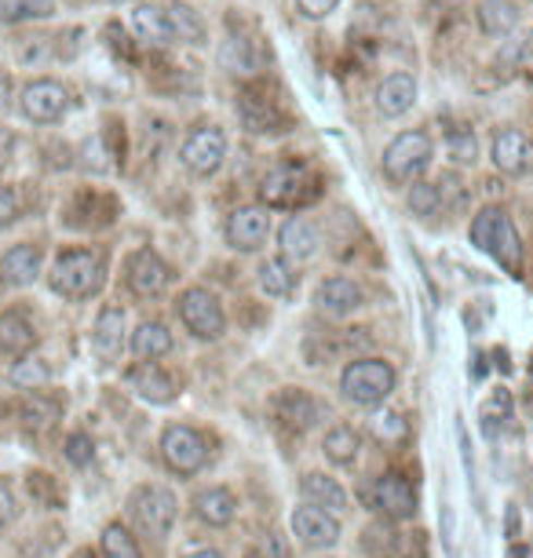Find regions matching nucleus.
<instances>
[{"mask_svg": "<svg viewBox=\"0 0 533 558\" xmlns=\"http://www.w3.org/2000/svg\"><path fill=\"white\" fill-rule=\"evenodd\" d=\"M132 29L146 45H202L205 26L183 4H135Z\"/></svg>", "mask_w": 533, "mask_h": 558, "instance_id": "obj_1", "label": "nucleus"}, {"mask_svg": "<svg viewBox=\"0 0 533 558\" xmlns=\"http://www.w3.org/2000/svg\"><path fill=\"white\" fill-rule=\"evenodd\" d=\"M107 281V256L99 248H70L59 252L48 270V286L62 300H92Z\"/></svg>", "mask_w": 533, "mask_h": 558, "instance_id": "obj_2", "label": "nucleus"}, {"mask_svg": "<svg viewBox=\"0 0 533 558\" xmlns=\"http://www.w3.org/2000/svg\"><path fill=\"white\" fill-rule=\"evenodd\" d=\"M318 194H322L318 175L300 161L270 168V172L259 179V205H267V208H289V213H296V208H307L311 202H318Z\"/></svg>", "mask_w": 533, "mask_h": 558, "instance_id": "obj_3", "label": "nucleus"}, {"mask_svg": "<svg viewBox=\"0 0 533 558\" xmlns=\"http://www.w3.org/2000/svg\"><path fill=\"white\" fill-rule=\"evenodd\" d=\"M395 384H399V373H395V365L384 362V357H354V362L343 365V373H340L343 398L362 409L388 402Z\"/></svg>", "mask_w": 533, "mask_h": 558, "instance_id": "obj_4", "label": "nucleus"}, {"mask_svg": "<svg viewBox=\"0 0 533 558\" xmlns=\"http://www.w3.org/2000/svg\"><path fill=\"white\" fill-rule=\"evenodd\" d=\"M435 157V143L427 132H402L384 146V157H380V168L388 175L391 186H413L416 179L427 172Z\"/></svg>", "mask_w": 533, "mask_h": 558, "instance_id": "obj_5", "label": "nucleus"}, {"mask_svg": "<svg viewBox=\"0 0 533 558\" xmlns=\"http://www.w3.org/2000/svg\"><path fill=\"white\" fill-rule=\"evenodd\" d=\"M161 460L169 463V471L191 478L208 463V441L202 430H194L191 424H169L161 430Z\"/></svg>", "mask_w": 533, "mask_h": 558, "instance_id": "obj_6", "label": "nucleus"}, {"mask_svg": "<svg viewBox=\"0 0 533 558\" xmlns=\"http://www.w3.org/2000/svg\"><path fill=\"white\" fill-rule=\"evenodd\" d=\"M129 508H132L135 525H140L146 536L165 541L175 525V514H180V500H175V493L165 489V486H143V489L132 493Z\"/></svg>", "mask_w": 533, "mask_h": 558, "instance_id": "obj_7", "label": "nucleus"}, {"mask_svg": "<svg viewBox=\"0 0 533 558\" xmlns=\"http://www.w3.org/2000/svg\"><path fill=\"white\" fill-rule=\"evenodd\" d=\"M175 311H180V322L183 329L194 336V340H219V336L227 332V314H223V303H219L208 289H186L180 303H175Z\"/></svg>", "mask_w": 533, "mask_h": 558, "instance_id": "obj_8", "label": "nucleus"}, {"mask_svg": "<svg viewBox=\"0 0 533 558\" xmlns=\"http://www.w3.org/2000/svg\"><path fill=\"white\" fill-rule=\"evenodd\" d=\"M19 113L29 124H56L70 113V92L66 84L51 81V77H37L23 84L19 92Z\"/></svg>", "mask_w": 533, "mask_h": 558, "instance_id": "obj_9", "label": "nucleus"}, {"mask_svg": "<svg viewBox=\"0 0 533 558\" xmlns=\"http://www.w3.org/2000/svg\"><path fill=\"white\" fill-rule=\"evenodd\" d=\"M180 161L191 175L197 179H213L227 161V135L216 124H202L183 140L180 146Z\"/></svg>", "mask_w": 533, "mask_h": 558, "instance_id": "obj_10", "label": "nucleus"}, {"mask_svg": "<svg viewBox=\"0 0 533 558\" xmlns=\"http://www.w3.org/2000/svg\"><path fill=\"white\" fill-rule=\"evenodd\" d=\"M124 281H129L132 296L158 300V296H165V289L172 286V270L154 248H135L129 263H124Z\"/></svg>", "mask_w": 533, "mask_h": 558, "instance_id": "obj_11", "label": "nucleus"}, {"mask_svg": "<svg viewBox=\"0 0 533 558\" xmlns=\"http://www.w3.org/2000/svg\"><path fill=\"white\" fill-rule=\"evenodd\" d=\"M270 230H275V223H270V208L267 205H242V208H234V213L227 216L223 238H227V245H231L234 252H256V248L267 245Z\"/></svg>", "mask_w": 533, "mask_h": 558, "instance_id": "obj_12", "label": "nucleus"}, {"mask_svg": "<svg viewBox=\"0 0 533 558\" xmlns=\"http://www.w3.org/2000/svg\"><path fill=\"white\" fill-rule=\"evenodd\" d=\"M370 504L384 514V519H413L416 514V489H413L410 478L399 475V471H388V475H380L373 482Z\"/></svg>", "mask_w": 533, "mask_h": 558, "instance_id": "obj_13", "label": "nucleus"}, {"mask_svg": "<svg viewBox=\"0 0 533 558\" xmlns=\"http://www.w3.org/2000/svg\"><path fill=\"white\" fill-rule=\"evenodd\" d=\"M489 157H494V168L500 175H511V179L533 175V140L519 129L497 132L494 143H489Z\"/></svg>", "mask_w": 533, "mask_h": 558, "instance_id": "obj_14", "label": "nucleus"}, {"mask_svg": "<svg viewBox=\"0 0 533 558\" xmlns=\"http://www.w3.org/2000/svg\"><path fill=\"white\" fill-rule=\"evenodd\" d=\"M292 533L300 536L307 547H332L340 541V522H337V514L326 511V508H318V504H303V508L292 511Z\"/></svg>", "mask_w": 533, "mask_h": 558, "instance_id": "obj_15", "label": "nucleus"}, {"mask_svg": "<svg viewBox=\"0 0 533 558\" xmlns=\"http://www.w3.org/2000/svg\"><path fill=\"white\" fill-rule=\"evenodd\" d=\"M275 420L281 427L296 430V435H303V430H311L322 420V405L315 395H307L303 387H286V391H278L275 398Z\"/></svg>", "mask_w": 533, "mask_h": 558, "instance_id": "obj_16", "label": "nucleus"}, {"mask_svg": "<svg viewBox=\"0 0 533 558\" xmlns=\"http://www.w3.org/2000/svg\"><path fill=\"white\" fill-rule=\"evenodd\" d=\"M362 286L354 278H348V274H332V278H326L315 292V303L322 314H329V318H348V314H354L362 307Z\"/></svg>", "mask_w": 533, "mask_h": 558, "instance_id": "obj_17", "label": "nucleus"}, {"mask_svg": "<svg viewBox=\"0 0 533 558\" xmlns=\"http://www.w3.org/2000/svg\"><path fill=\"white\" fill-rule=\"evenodd\" d=\"M129 387L135 391V398H143V402L150 405H169L175 402V395H180V387H175V380L158 362H140L129 373Z\"/></svg>", "mask_w": 533, "mask_h": 558, "instance_id": "obj_18", "label": "nucleus"}, {"mask_svg": "<svg viewBox=\"0 0 533 558\" xmlns=\"http://www.w3.org/2000/svg\"><path fill=\"white\" fill-rule=\"evenodd\" d=\"M318 245H322V238H318V230H315V223H311V219L289 216L286 223L278 227V248H281V256H286L289 263L315 259L318 256Z\"/></svg>", "mask_w": 533, "mask_h": 558, "instance_id": "obj_19", "label": "nucleus"}, {"mask_svg": "<svg viewBox=\"0 0 533 558\" xmlns=\"http://www.w3.org/2000/svg\"><path fill=\"white\" fill-rule=\"evenodd\" d=\"M124 340H129V318H124V307L118 303H107L96 318V332H92V347L99 351V357L107 362H118L124 354Z\"/></svg>", "mask_w": 533, "mask_h": 558, "instance_id": "obj_20", "label": "nucleus"}, {"mask_svg": "<svg viewBox=\"0 0 533 558\" xmlns=\"http://www.w3.org/2000/svg\"><path fill=\"white\" fill-rule=\"evenodd\" d=\"M413 102H416V77L413 73L395 70L376 84V110H380V118H402V113L413 110Z\"/></svg>", "mask_w": 533, "mask_h": 558, "instance_id": "obj_21", "label": "nucleus"}, {"mask_svg": "<svg viewBox=\"0 0 533 558\" xmlns=\"http://www.w3.org/2000/svg\"><path fill=\"white\" fill-rule=\"evenodd\" d=\"M219 62H223L227 73L234 77H256L264 70V48L256 45V37H242V34H231L219 48Z\"/></svg>", "mask_w": 533, "mask_h": 558, "instance_id": "obj_22", "label": "nucleus"}, {"mask_svg": "<svg viewBox=\"0 0 533 558\" xmlns=\"http://www.w3.org/2000/svg\"><path fill=\"white\" fill-rule=\"evenodd\" d=\"M238 113H242L245 129L256 132V135H270V132H286V113L275 107V99H264L256 96V92H245L242 99H238Z\"/></svg>", "mask_w": 533, "mask_h": 558, "instance_id": "obj_23", "label": "nucleus"}, {"mask_svg": "<svg viewBox=\"0 0 533 558\" xmlns=\"http://www.w3.org/2000/svg\"><path fill=\"white\" fill-rule=\"evenodd\" d=\"M172 332H169V325L158 322V318H146L135 325V332H132V354L140 357V362H158V357L165 354H172Z\"/></svg>", "mask_w": 533, "mask_h": 558, "instance_id": "obj_24", "label": "nucleus"}, {"mask_svg": "<svg viewBox=\"0 0 533 558\" xmlns=\"http://www.w3.org/2000/svg\"><path fill=\"white\" fill-rule=\"evenodd\" d=\"M40 263H45L40 245H12L4 252V259H0V274L12 286H34L40 278Z\"/></svg>", "mask_w": 533, "mask_h": 558, "instance_id": "obj_25", "label": "nucleus"}, {"mask_svg": "<svg viewBox=\"0 0 533 558\" xmlns=\"http://www.w3.org/2000/svg\"><path fill=\"white\" fill-rule=\"evenodd\" d=\"M37 347V329L29 325L19 311L0 314V354L8 357H26Z\"/></svg>", "mask_w": 533, "mask_h": 558, "instance_id": "obj_26", "label": "nucleus"}, {"mask_svg": "<svg viewBox=\"0 0 533 558\" xmlns=\"http://www.w3.org/2000/svg\"><path fill=\"white\" fill-rule=\"evenodd\" d=\"M194 514L202 519L205 525H231L234 514H238V497L231 489L223 486H213V489H202L194 497Z\"/></svg>", "mask_w": 533, "mask_h": 558, "instance_id": "obj_27", "label": "nucleus"}, {"mask_svg": "<svg viewBox=\"0 0 533 558\" xmlns=\"http://www.w3.org/2000/svg\"><path fill=\"white\" fill-rule=\"evenodd\" d=\"M256 281L270 300H289L296 292V263H289L286 256L264 259L256 270Z\"/></svg>", "mask_w": 533, "mask_h": 558, "instance_id": "obj_28", "label": "nucleus"}, {"mask_svg": "<svg viewBox=\"0 0 533 558\" xmlns=\"http://www.w3.org/2000/svg\"><path fill=\"white\" fill-rule=\"evenodd\" d=\"M300 489H303V500H307V504H318V508H326L332 514L348 511V493H343V486H340L337 478L322 475V471H311V475H303Z\"/></svg>", "mask_w": 533, "mask_h": 558, "instance_id": "obj_29", "label": "nucleus"}, {"mask_svg": "<svg viewBox=\"0 0 533 558\" xmlns=\"http://www.w3.org/2000/svg\"><path fill=\"white\" fill-rule=\"evenodd\" d=\"M489 256H494L500 267H505L508 274H519L522 270V241H519V230L516 223L508 219V213L497 219V230L494 238H489Z\"/></svg>", "mask_w": 533, "mask_h": 558, "instance_id": "obj_30", "label": "nucleus"}, {"mask_svg": "<svg viewBox=\"0 0 533 558\" xmlns=\"http://www.w3.org/2000/svg\"><path fill=\"white\" fill-rule=\"evenodd\" d=\"M359 449H362V435L348 424H337L322 438V452H326V460L337 463V468H348V463L359 460Z\"/></svg>", "mask_w": 533, "mask_h": 558, "instance_id": "obj_31", "label": "nucleus"}, {"mask_svg": "<svg viewBox=\"0 0 533 558\" xmlns=\"http://www.w3.org/2000/svg\"><path fill=\"white\" fill-rule=\"evenodd\" d=\"M479 26L489 37H508L519 26V8L516 0H483L479 4Z\"/></svg>", "mask_w": 533, "mask_h": 558, "instance_id": "obj_32", "label": "nucleus"}, {"mask_svg": "<svg viewBox=\"0 0 533 558\" xmlns=\"http://www.w3.org/2000/svg\"><path fill=\"white\" fill-rule=\"evenodd\" d=\"M56 15V0H0V23H37Z\"/></svg>", "mask_w": 533, "mask_h": 558, "instance_id": "obj_33", "label": "nucleus"}, {"mask_svg": "<svg viewBox=\"0 0 533 558\" xmlns=\"http://www.w3.org/2000/svg\"><path fill=\"white\" fill-rule=\"evenodd\" d=\"M51 380V368L48 362H40V357H23V362L12 365V373H8V384L19 387V391H40Z\"/></svg>", "mask_w": 533, "mask_h": 558, "instance_id": "obj_34", "label": "nucleus"}, {"mask_svg": "<svg viewBox=\"0 0 533 558\" xmlns=\"http://www.w3.org/2000/svg\"><path fill=\"white\" fill-rule=\"evenodd\" d=\"M446 208V186L443 183H424L416 179L413 191H410V213L413 216H438Z\"/></svg>", "mask_w": 533, "mask_h": 558, "instance_id": "obj_35", "label": "nucleus"}, {"mask_svg": "<svg viewBox=\"0 0 533 558\" xmlns=\"http://www.w3.org/2000/svg\"><path fill=\"white\" fill-rule=\"evenodd\" d=\"M102 558H143V551L121 522H110L102 530Z\"/></svg>", "mask_w": 533, "mask_h": 558, "instance_id": "obj_36", "label": "nucleus"}, {"mask_svg": "<svg viewBox=\"0 0 533 558\" xmlns=\"http://www.w3.org/2000/svg\"><path fill=\"white\" fill-rule=\"evenodd\" d=\"M59 420V402H51V398L45 395H37L34 398H26V405H23V424L26 427H34V430H45L51 427Z\"/></svg>", "mask_w": 533, "mask_h": 558, "instance_id": "obj_37", "label": "nucleus"}, {"mask_svg": "<svg viewBox=\"0 0 533 558\" xmlns=\"http://www.w3.org/2000/svg\"><path fill=\"white\" fill-rule=\"evenodd\" d=\"M505 216V208H497V205H486L483 213H479L472 219V227H468V238H472V245L475 248H489V238H494V230H497V219Z\"/></svg>", "mask_w": 533, "mask_h": 558, "instance_id": "obj_38", "label": "nucleus"}, {"mask_svg": "<svg viewBox=\"0 0 533 558\" xmlns=\"http://www.w3.org/2000/svg\"><path fill=\"white\" fill-rule=\"evenodd\" d=\"M446 150L457 165H475V132L464 129V124H457L446 140Z\"/></svg>", "mask_w": 533, "mask_h": 558, "instance_id": "obj_39", "label": "nucleus"}, {"mask_svg": "<svg viewBox=\"0 0 533 558\" xmlns=\"http://www.w3.org/2000/svg\"><path fill=\"white\" fill-rule=\"evenodd\" d=\"M92 457H96V441H92V435H85V430H73V435L66 438V460L73 463V468H88Z\"/></svg>", "mask_w": 533, "mask_h": 558, "instance_id": "obj_40", "label": "nucleus"}, {"mask_svg": "<svg viewBox=\"0 0 533 558\" xmlns=\"http://www.w3.org/2000/svg\"><path fill=\"white\" fill-rule=\"evenodd\" d=\"M373 430H376V438H384V441H395V438H405V420L402 413H384V416H376L373 420Z\"/></svg>", "mask_w": 533, "mask_h": 558, "instance_id": "obj_41", "label": "nucleus"}, {"mask_svg": "<svg viewBox=\"0 0 533 558\" xmlns=\"http://www.w3.org/2000/svg\"><path fill=\"white\" fill-rule=\"evenodd\" d=\"M19 219V194L15 186L0 183V230H8Z\"/></svg>", "mask_w": 533, "mask_h": 558, "instance_id": "obj_42", "label": "nucleus"}, {"mask_svg": "<svg viewBox=\"0 0 533 558\" xmlns=\"http://www.w3.org/2000/svg\"><path fill=\"white\" fill-rule=\"evenodd\" d=\"M337 4L340 0H296V8H300V15L303 19H329L332 12H337Z\"/></svg>", "mask_w": 533, "mask_h": 558, "instance_id": "obj_43", "label": "nucleus"}, {"mask_svg": "<svg viewBox=\"0 0 533 558\" xmlns=\"http://www.w3.org/2000/svg\"><path fill=\"white\" fill-rule=\"evenodd\" d=\"M15 514H19L15 497H12V493H8L4 486H0V530H4V525H12V522H15Z\"/></svg>", "mask_w": 533, "mask_h": 558, "instance_id": "obj_44", "label": "nucleus"}, {"mask_svg": "<svg viewBox=\"0 0 533 558\" xmlns=\"http://www.w3.org/2000/svg\"><path fill=\"white\" fill-rule=\"evenodd\" d=\"M12 107V77L8 73H0V113Z\"/></svg>", "mask_w": 533, "mask_h": 558, "instance_id": "obj_45", "label": "nucleus"}, {"mask_svg": "<svg viewBox=\"0 0 533 558\" xmlns=\"http://www.w3.org/2000/svg\"><path fill=\"white\" fill-rule=\"evenodd\" d=\"M508 536H519V511L508 508Z\"/></svg>", "mask_w": 533, "mask_h": 558, "instance_id": "obj_46", "label": "nucleus"}, {"mask_svg": "<svg viewBox=\"0 0 533 558\" xmlns=\"http://www.w3.org/2000/svg\"><path fill=\"white\" fill-rule=\"evenodd\" d=\"M183 558H223L216 551V547H202V551H191V555H183Z\"/></svg>", "mask_w": 533, "mask_h": 558, "instance_id": "obj_47", "label": "nucleus"}, {"mask_svg": "<svg viewBox=\"0 0 533 558\" xmlns=\"http://www.w3.org/2000/svg\"><path fill=\"white\" fill-rule=\"evenodd\" d=\"M508 558H530V551H526V547H511V551H508Z\"/></svg>", "mask_w": 533, "mask_h": 558, "instance_id": "obj_48", "label": "nucleus"}, {"mask_svg": "<svg viewBox=\"0 0 533 558\" xmlns=\"http://www.w3.org/2000/svg\"><path fill=\"white\" fill-rule=\"evenodd\" d=\"M113 4H129V0H113Z\"/></svg>", "mask_w": 533, "mask_h": 558, "instance_id": "obj_49", "label": "nucleus"}, {"mask_svg": "<svg viewBox=\"0 0 533 558\" xmlns=\"http://www.w3.org/2000/svg\"><path fill=\"white\" fill-rule=\"evenodd\" d=\"M530 376H533V357H530Z\"/></svg>", "mask_w": 533, "mask_h": 558, "instance_id": "obj_50", "label": "nucleus"}]
</instances>
